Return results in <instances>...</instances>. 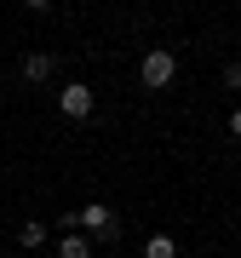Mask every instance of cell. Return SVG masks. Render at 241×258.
Masks as SVG:
<instances>
[{"label":"cell","instance_id":"obj_1","mask_svg":"<svg viewBox=\"0 0 241 258\" xmlns=\"http://www.w3.org/2000/svg\"><path fill=\"white\" fill-rule=\"evenodd\" d=\"M138 75H144V86H149V92H161V86H172L178 57H172L167 46H149V52H144V63H138Z\"/></svg>","mask_w":241,"mask_h":258},{"label":"cell","instance_id":"obj_2","mask_svg":"<svg viewBox=\"0 0 241 258\" xmlns=\"http://www.w3.org/2000/svg\"><path fill=\"white\" fill-rule=\"evenodd\" d=\"M92 103H98L92 86H81V81H69L64 92H57V109H64L69 120H86V115H92Z\"/></svg>","mask_w":241,"mask_h":258},{"label":"cell","instance_id":"obj_3","mask_svg":"<svg viewBox=\"0 0 241 258\" xmlns=\"http://www.w3.org/2000/svg\"><path fill=\"white\" fill-rule=\"evenodd\" d=\"M75 218H81V230H92L98 241H109V235H120V230H115V212L103 207V201H92V207H81V212H75Z\"/></svg>","mask_w":241,"mask_h":258},{"label":"cell","instance_id":"obj_4","mask_svg":"<svg viewBox=\"0 0 241 258\" xmlns=\"http://www.w3.org/2000/svg\"><path fill=\"white\" fill-rule=\"evenodd\" d=\"M46 75H52V57L46 52H29L23 57V81H46Z\"/></svg>","mask_w":241,"mask_h":258},{"label":"cell","instance_id":"obj_5","mask_svg":"<svg viewBox=\"0 0 241 258\" xmlns=\"http://www.w3.org/2000/svg\"><path fill=\"white\" fill-rule=\"evenodd\" d=\"M57 258H92V241L86 235H64L57 241Z\"/></svg>","mask_w":241,"mask_h":258},{"label":"cell","instance_id":"obj_6","mask_svg":"<svg viewBox=\"0 0 241 258\" xmlns=\"http://www.w3.org/2000/svg\"><path fill=\"white\" fill-rule=\"evenodd\" d=\"M144 258H178V241L172 235H149L144 241Z\"/></svg>","mask_w":241,"mask_h":258},{"label":"cell","instance_id":"obj_7","mask_svg":"<svg viewBox=\"0 0 241 258\" xmlns=\"http://www.w3.org/2000/svg\"><path fill=\"white\" fill-rule=\"evenodd\" d=\"M18 247H46V224H23V230H18Z\"/></svg>","mask_w":241,"mask_h":258},{"label":"cell","instance_id":"obj_8","mask_svg":"<svg viewBox=\"0 0 241 258\" xmlns=\"http://www.w3.org/2000/svg\"><path fill=\"white\" fill-rule=\"evenodd\" d=\"M224 86H230V92H241V63H230V69H224Z\"/></svg>","mask_w":241,"mask_h":258},{"label":"cell","instance_id":"obj_9","mask_svg":"<svg viewBox=\"0 0 241 258\" xmlns=\"http://www.w3.org/2000/svg\"><path fill=\"white\" fill-rule=\"evenodd\" d=\"M230 132H235V138H241V109H235V115H230Z\"/></svg>","mask_w":241,"mask_h":258}]
</instances>
